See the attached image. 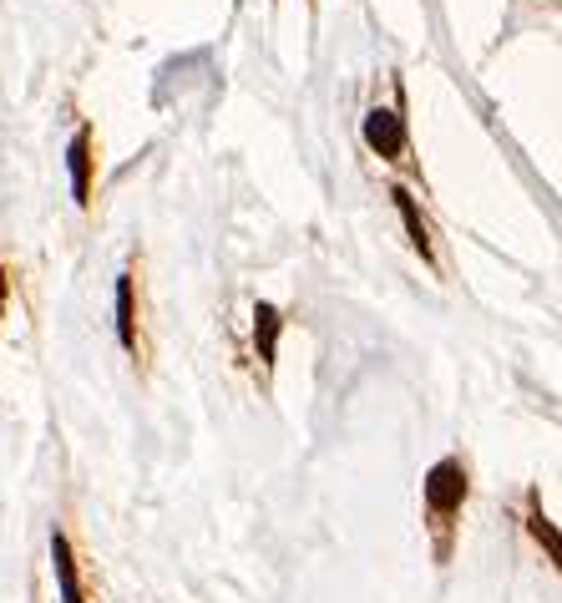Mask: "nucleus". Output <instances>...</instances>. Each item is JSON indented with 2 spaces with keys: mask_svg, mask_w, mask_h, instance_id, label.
<instances>
[{
  "mask_svg": "<svg viewBox=\"0 0 562 603\" xmlns=\"http://www.w3.org/2000/svg\"><path fill=\"white\" fill-rule=\"evenodd\" d=\"M461 497H466V472H461V462H436L431 477H426V502H431L436 512H456Z\"/></svg>",
  "mask_w": 562,
  "mask_h": 603,
  "instance_id": "1",
  "label": "nucleus"
},
{
  "mask_svg": "<svg viewBox=\"0 0 562 603\" xmlns=\"http://www.w3.org/2000/svg\"><path fill=\"white\" fill-rule=\"evenodd\" d=\"M365 142L375 147L380 158H400V153H406V132H400V117L375 107V112L365 117Z\"/></svg>",
  "mask_w": 562,
  "mask_h": 603,
  "instance_id": "2",
  "label": "nucleus"
},
{
  "mask_svg": "<svg viewBox=\"0 0 562 603\" xmlns=\"http://www.w3.org/2000/svg\"><path fill=\"white\" fill-rule=\"evenodd\" d=\"M71 193H76V203H92V132L82 127L71 137Z\"/></svg>",
  "mask_w": 562,
  "mask_h": 603,
  "instance_id": "3",
  "label": "nucleus"
},
{
  "mask_svg": "<svg viewBox=\"0 0 562 603\" xmlns=\"http://www.w3.org/2000/svg\"><path fill=\"white\" fill-rule=\"evenodd\" d=\"M51 563H56V578H61V603H87L82 598V583H76V563H71V543L56 533L51 538Z\"/></svg>",
  "mask_w": 562,
  "mask_h": 603,
  "instance_id": "4",
  "label": "nucleus"
},
{
  "mask_svg": "<svg viewBox=\"0 0 562 603\" xmlns=\"http://www.w3.org/2000/svg\"><path fill=\"white\" fill-rule=\"evenodd\" d=\"M390 198H395V208H400V213H406V229H411V244H416L421 254H431V244H426V223H421V213H416V198H411L406 188H395Z\"/></svg>",
  "mask_w": 562,
  "mask_h": 603,
  "instance_id": "5",
  "label": "nucleus"
},
{
  "mask_svg": "<svg viewBox=\"0 0 562 603\" xmlns=\"http://www.w3.org/2000/svg\"><path fill=\"white\" fill-rule=\"evenodd\" d=\"M254 320H259V325H254V330H259V355H264V360H274V345H279V315H274L269 305H259V310H254Z\"/></svg>",
  "mask_w": 562,
  "mask_h": 603,
  "instance_id": "6",
  "label": "nucleus"
},
{
  "mask_svg": "<svg viewBox=\"0 0 562 603\" xmlns=\"http://www.w3.org/2000/svg\"><path fill=\"white\" fill-rule=\"evenodd\" d=\"M117 335H122V345L132 350V279H117Z\"/></svg>",
  "mask_w": 562,
  "mask_h": 603,
  "instance_id": "7",
  "label": "nucleus"
},
{
  "mask_svg": "<svg viewBox=\"0 0 562 603\" xmlns=\"http://www.w3.org/2000/svg\"><path fill=\"white\" fill-rule=\"evenodd\" d=\"M527 522H532V538H537V543L547 548V558H557V533H552V522L542 517V507H537V512H532Z\"/></svg>",
  "mask_w": 562,
  "mask_h": 603,
  "instance_id": "8",
  "label": "nucleus"
},
{
  "mask_svg": "<svg viewBox=\"0 0 562 603\" xmlns=\"http://www.w3.org/2000/svg\"><path fill=\"white\" fill-rule=\"evenodd\" d=\"M0 310H6V269H0Z\"/></svg>",
  "mask_w": 562,
  "mask_h": 603,
  "instance_id": "9",
  "label": "nucleus"
}]
</instances>
